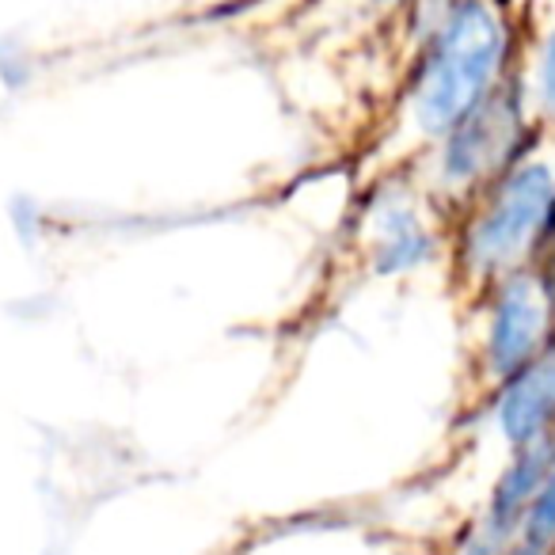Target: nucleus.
<instances>
[{
	"mask_svg": "<svg viewBox=\"0 0 555 555\" xmlns=\"http://www.w3.org/2000/svg\"><path fill=\"white\" fill-rule=\"evenodd\" d=\"M506 54V27L487 0H461L441 24L423 77L415 85V118L426 133H453L491 95Z\"/></svg>",
	"mask_w": 555,
	"mask_h": 555,
	"instance_id": "f257e3e1",
	"label": "nucleus"
},
{
	"mask_svg": "<svg viewBox=\"0 0 555 555\" xmlns=\"http://www.w3.org/2000/svg\"><path fill=\"white\" fill-rule=\"evenodd\" d=\"M555 202V171L532 160L514 168L494 191L468 232V259L476 270H506L525 255V247L540 236Z\"/></svg>",
	"mask_w": 555,
	"mask_h": 555,
	"instance_id": "f03ea898",
	"label": "nucleus"
},
{
	"mask_svg": "<svg viewBox=\"0 0 555 555\" xmlns=\"http://www.w3.org/2000/svg\"><path fill=\"white\" fill-rule=\"evenodd\" d=\"M547 324H552V294L537 274H514L502 286L491 317L487 362L499 380H509L544 354Z\"/></svg>",
	"mask_w": 555,
	"mask_h": 555,
	"instance_id": "7ed1b4c3",
	"label": "nucleus"
},
{
	"mask_svg": "<svg viewBox=\"0 0 555 555\" xmlns=\"http://www.w3.org/2000/svg\"><path fill=\"white\" fill-rule=\"evenodd\" d=\"M517 103L509 95H487L453 133L446 149V176L453 183H472L491 171L514 149L517 138Z\"/></svg>",
	"mask_w": 555,
	"mask_h": 555,
	"instance_id": "20e7f679",
	"label": "nucleus"
},
{
	"mask_svg": "<svg viewBox=\"0 0 555 555\" xmlns=\"http://www.w3.org/2000/svg\"><path fill=\"white\" fill-rule=\"evenodd\" d=\"M494 423L509 449H525L555 434V347L506 380L494 403Z\"/></svg>",
	"mask_w": 555,
	"mask_h": 555,
	"instance_id": "39448f33",
	"label": "nucleus"
},
{
	"mask_svg": "<svg viewBox=\"0 0 555 555\" xmlns=\"http://www.w3.org/2000/svg\"><path fill=\"white\" fill-rule=\"evenodd\" d=\"M377 244H380V267L385 270H408L418 259H426V232L415 221L408 206H388L377 214Z\"/></svg>",
	"mask_w": 555,
	"mask_h": 555,
	"instance_id": "423d86ee",
	"label": "nucleus"
},
{
	"mask_svg": "<svg viewBox=\"0 0 555 555\" xmlns=\"http://www.w3.org/2000/svg\"><path fill=\"white\" fill-rule=\"evenodd\" d=\"M521 540L529 547H537L540 555H555V468L547 472L537 499H532L529 514H525Z\"/></svg>",
	"mask_w": 555,
	"mask_h": 555,
	"instance_id": "0eeeda50",
	"label": "nucleus"
},
{
	"mask_svg": "<svg viewBox=\"0 0 555 555\" xmlns=\"http://www.w3.org/2000/svg\"><path fill=\"white\" fill-rule=\"evenodd\" d=\"M540 100H544L547 115L555 118V27L544 42V54H540Z\"/></svg>",
	"mask_w": 555,
	"mask_h": 555,
	"instance_id": "6e6552de",
	"label": "nucleus"
}]
</instances>
